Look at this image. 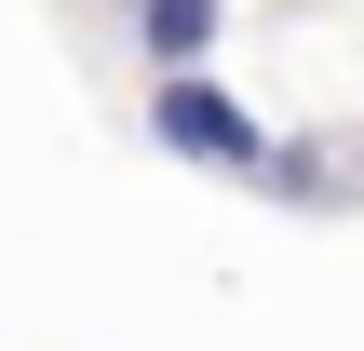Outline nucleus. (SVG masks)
I'll list each match as a JSON object with an SVG mask.
<instances>
[{"label": "nucleus", "mask_w": 364, "mask_h": 351, "mask_svg": "<svg viewBox=\"0 0 364 351\" xmlns=\"http://www.w3.org/2000/svg\"><path fill=\"white\" fill-rule=\"evenodd\" d=\"M135 122H149L162 162H189V176H216V189H257V176H270V122H257L216 68H162V81L135 95Z\"/></svg>", "instance_id": "nucleus-1"}, {"label": "nucleus", "mask_w": 364, "mask_h": 351, "mask_svg": "<svg viewBox=\"0 0 364 351\" xmlns=\"http://www.w3.org/2000/svg\"><path fill=\"white\" fill-rule=\"evenodd\" d=\"M122 27H135V68L162 81V68H216V41H230V0H135Z\"/></svg>", "instance_id": "nucleus-2"}, {"label": "nucleus", "mask_w": 364, "mask_h": 351, "mask_svg": "<svg viewBox=\"0 0 364 351\" xmlns=\"http://www.w3.org/2000/svg\"><path fill=\"white\" fill-rule=\"evenodd\" d=\"M257 203H284V216H324V203H338V135H270V176H257Z\"/></svg>", "instance_id": "nucleus-3"}, {"label": "nucleus", "mask_w": 364, "mask_h": 351, "mask_svg": "<svg viewBox=\"0 0 364 351\" xmlns=\"http://www.w3.org/2000/svg\"><path fill=\"white\" fill-rule=\"evenodd\" d=\"M122 14H135V0H122Z\"/></svg>", "instance_id": "nucleus-4"}]
</instances>
